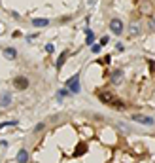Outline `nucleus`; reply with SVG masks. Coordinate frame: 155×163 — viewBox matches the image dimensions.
Masks as SVG:
<instances>
[{
    "instance_id": "obj_11",
    "label": "nucleus",
    "mask_w": 155,
    "mask_h": 163,
    "mask_svg": "<svg viewBox=\"0 0 155 163\" xmlns=\"http://www.w3.org/2000/svg\"><path fill=\"white\" fill-rule=\"evenodd\" d=\"M66 57H68V51H62L61 55H59V59H57V63H55V67H57V70H61L62 68V64H64V61H66Z\"/></svg>"
},
{
    "instance_id": "obj_8",
    "label": "nucleus",
    "mask_w": 155,
    "mask_h": 163,
    "mask_svg": "<svg viewBox=\"0 0 155 163\" xmlns=\"http://www.w3.org/2000/svg\"><path fill=\"white\" fill-rule=\"evenodd\" d=\"M28 161V152L23 148V150H19L17 152V163H27Z\"/></svg>"
},
{
    "instance_id": "obj_1",
    "label": "nucleus",
    "mask_w": 155,
    "mask_h": 163,
    "mask_svg": "<svg viewBox=\"0 0 155 163\" xmlns=\"http://www.w3.org/2000/svg\"><path fill=\"white\" fill-rule=\"evenodd\" d=\"M64 87H68L70 93H74V95L80 93V91H81V85H80V74H74L68 82H64Z\"/></svg>"
},
{
    "instance_id": "obj_9",
    "label": "nucleus",
    "mask_w": 155,
    "mask_h": 163,
    "mask_svg": "<svg viewBox=\"0 0 155 163\" xmlns=\"http://www.w3.org/2000/svg\"><path fill=\"white\" fill-rule=\"evenodd\" d=\"M121 80H123V70H114L112 72V83H121Z\"/></svg>"
},
{
    "instance_id": "obj_4",
    "label": "nucleus",
    "mask_w": 155,
    "mask_h": 163,
    "mask_svg": "<svg viewBox=\"0 0 155 163\" xmlns=\"http://www.w3.org/2000/svg\"><path fill=\"white\" fill-rule=\"evenodd\" d=\"M132 119H134V122H138V123H144V125H153V118H149V116L134 114V116H132Z\"/></svg>"
},
{
    "instance_id": "obj_5",
    "label": "nucleus",
    "mask_w": 155,
    "mask_h": 163,
    "mask_svg": "<svg viewBox=\"0 0 155 163\" xmlns=\"http://www.w3.org/2000/svg\"><path fill=\"white\" fill-rule=\"evenodd\" d=\"M129 34H130V38H136V36L140 34V23H138V21H132V23H130Z\"/></svg>"
},
{
    "instance_id": "obj_15",
    "label": "nucleus",
    "mask_w": 155,
    "mask_h": 163,
    "mask_svg": "<svg viewBox=\"0 0 155 163\" xmlns=\"http://www.w3.org/2000/svg\"><path fill=\"white\" fill-rule=\"evenodd\" d=\"M100 48H102L100 44H91V51L93 53H100Z\"/></svg>"
},
{
    "instance_id": "obj_6",
    "label": "nucleus",
    "mask_w": 155,
    "mask_h": 163,
    "mask_svg": "<svg viewBox=\"0 0 155 163\" xmlns=\"http://www.w3.org/2000/svg\"><path fill=\"white\" fill-rule=\"evenodd\" d=\"M2 53H4V57L9 59V61H15V59H17V49H15V48H4Z\"/></svg>"
},
{
    "instance_id": "obj_18",
    "label": "nucleus",
    "mask_w": 155,
    "mask_h": 163,
    "mask_svg": "<svg viewBox=\"0 0 155 163\" xmlns=\"http://www.w3.org/2000/svg\"><path fill=\"white\" fill-rule=\"evenodd\" d=\"M108 42H110V38H108V36H104V38L100 40V46H106V44H108Z\"/></svg>"
},
{
    "instance_id": "obj_12",
    "label": "nucleus",
    "mask_w": 155,
    "mask_h": 163,
    "mask_svg": "<svg viewBox=\"0 0 155 163\" xmlns=\"http://www.w3.org/2000/svg\"><path fill=\"white\" fill-rule=\"evenodd\" d=\"M85 34H87V38H85V42H87V44H95V32L91 30V29H85Z\"/></svg>"
},
{
    "instance_id": "obj_10",
    "label": "nucleus",
    "mask_w": 155,
    "mask_h": 163,
    "mask_svg": "<svg viewBox=\"0 0 155 163\" xmlns=\"http://www.w3.org/2000/svg\"><path fill=\"white\" fill-rule=\"evenodd\" d=\"M12 104V97H9V93H4V95H0V106L6 108Z\"/></svg>"
},
{
    "instance_id": "obj_13",
    "label": "nucleus",
    "mask_w": 155,
    "mask_h": 163,
    "mask_svg": "<svg viewBox=\"0 0 155 163\" xmlns=\"http://www.w3.org/2000/svg\"><path fill=\"white\" fill-rule=\"evenodd\" d=\"M100 101L102 103H114V97L110 93H100Z\"/></svg>"
},
{
    "instance_id": "obj_2",
    "label": "nucleus",
    "mask_w": 155,
    "mask_h": 163,
    "mask_svg": "<svg viewBox=\"0 0 155 163\" xmlns=\"http://www.w3.org/2000/svg\"><path fill=\"white\" fill-rule=\"evenodd\" d=\"M108 27H110V30H112L115 36H121V34H123V21H121V19H112Z\"/></svg>"
},
{
    "instance_id": "obj_3",
    "label": "nucleus",
    "mask_w": 155,
    "mask_h": 163,
    "mask_svg": "<svg viewBox=\"0 0 155 163\" xmlns=\"http://www.w3.org/2000/svg\"><path fill=\"white\" fill-rule=\"evenodd\" d=\"M13 85H15V89H27L28 87V78H25V76H17V78L13 80Z\"/></svg>"
},
{
    "instance_id": "obj_19",
    "label": "nucleus",
    "mask_w": 155,
    "mask_h": 163,
    "mask_svg": "<svg viewBox=\"0 0 155 163\" xmlns=\"http://www.w3.org/2000/svg\"><path fill=\"white\" fill-rule=\"evenodd\" d=\"M148 64H149V68L155 72V61H148Z\"/></svg>"
},
{
    "instance_id": "obj_14",
    "label": "nucleus",
    "mask_w": 155,
    "mask_h": 163,
    "mask_svg": "<svg viewBox=\"0 0 155 163\" xmlns=\"http://www.w3.org/2000/svg\"><path fill=\"white\" fill-rule=\"evenodd\" d=\"M66 95H68V87H64V89H59V91H57V97H59V101H62Z\"/></svg>"
},
{
    "instance_id": "obj_7",
    "label": "nucleus",
    "mask_w": 155,
    "mask_h": 163,
    "mask_svg": "<svg viewBox=\"0 0 155 163\" xmlns=\"http://www.w3.org/2000/svg\"><path fill=\"white\" fill-rule=\"evenodd\" d=\"M47 25H49V19H46V17H36V19H32V27L43 29V27H47Z\"/></svg>"
},
{
    "instance_id": "obj_16",
    "label": "nucleus",
    "mask_w": 155,
    "mask_h": 163,
    "mask_svg": "<svg viewBox=\"0 0 155 163\" xmlns=\"http://www.w3.org/2000/svg\"><path fill=\"white\" fill-rule=\"evenodd\" d=\"M43 127H46V123H38V125L34 127V133H40V131H42Z\"/></svg>"
},
{
    "instance_id": "obj_17",
    "label": "nucleus",
    "mask_w": 155,
    "mask_h": 163,
    "mask_svg": "<svg viewBox=\"0 0 155 163\" xmlns=\"http://www.w3.org/2000/svg\"><path fill=\"white\" fill-rule=\"evenodd\" d=\"M46 51H47V53H53V51H55V46H53V44H47V46H46Z\"/></svg>"
}]
</instances>
